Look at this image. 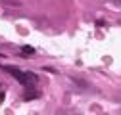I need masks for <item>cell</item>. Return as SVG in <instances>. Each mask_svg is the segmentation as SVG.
<instances>
[{
    "instance_id": "cell-1",
    "label": "cell",
    "mask_w": 121,
    "mask_h": 115,
    "mask_svg": "<svg viewBox=\"0 0 121 115\" xmlns=\"http://www.w3.org/2000/svg\"><path fill=\"white\" fill-rule=\"evenodd\" d=\"M2 69H4V71H8V73H10V75H12L13 79H16L17 82H21V84L25 82V77H27V73H23V71H19L17 67H8V65H4Z\"/></svg>"
},
{
    "instance_id": "cell-2",
    "label": "cell",
    "mask_w": 121,
    "mask_h": 115,
    "mask_svg": "<svg viewBox=\"0 0 121 115\" xmlns=\"http://www.w3.org/2000/svg\"><path fill=\"white\" fill-rule=\"evenodd\" d=\"M21 98L25 100V102H29V100H35V98H39V92H37L35 88H27V90H25V94H23Z\"/></svg>"
},
{
    "instance_id": "cell-3",
    "label": "cell",
    "mask_w": 121,
    "mask_h": 115,
    "mask_svg": "<svg viewBox=\"0 0 121 115\" xmlns=\"http://www.w3.org/2000/svg\"><path fill=\"white\" fill-rule=\"evenodd\" d=\"M21 52H23V54H35V48H33V46H23Z\"/></svg>"
}]
</instances>
